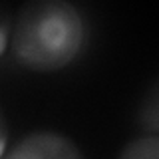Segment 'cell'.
I'll return each mask as SVG.
<instances>
[{
	"label": "cell",
	"mask_w": 159,
	"mask_h": 159,
	"mask_svg": "<svg viewBox=\"0 0 159 159\" xmlns=\"http://www.w3.org/2000/svg\"><path fill=\"white\" fill-rule=\"evenodd\" d=\"M117 159H159V135H139L125 143Z\"/></svg>",
	"instance_id": "cell-4"
},
{
	"label": "cell",
	"mask_w": 159,
	"mask_h": 159,
	"mask_svg": "<svg viewBox=\"0 0 159 159\" xmlns=\"http://www.w3.org/2000/svg\"><path fill=\"white\" fill-rule=\"evenodd\" d=\"M139 129L147 135H159V78L143 92L135 111Z\"/></svg>",
	"instance_id": "cell-3"
},
{
	"label": "cell",
	"mask_w": 159,
	"mask_h": 159,
	"mask_svg": "<svg viewBox=\"0 0 159 159\" xmlns=\"http://www.w3.org/2000/svg\"><path fill=\"white\" fill-rule=\"evenodd\" d=\"M86 36V20L74 4L30 0L14 18L12 56L32 72H58L80 56Z\"/></svg>",
	"instance_id": "cell-1"
},
{
	"label": "cell",
	"mask_w": 159,
	"mask_h": 159,
	"mask_svg": "<svg viewBox=\"0 0 159 159\" xmlns=\"http://www.w3.org/2000/svg\"><path fill=\"white\" fill-rule=\"evenodd\" d=\"M12 16L8 14V10L4 8L2 10V28H0V36H2V44H0V54H6L8 50V42H10V36H12Z\"/></svg>",
	"instance_id": "cell-5"
},
{
	"label": "cell",
	"mask_w": 159,
	"mask_h": 159,
	"mask_svg": "<svg viewBox=\"0 0 159 159\" xmlns=\"http://www.w3.org/2000/svg\"><path fill=\"white\" fill-rule=\"evenodd\" d=\"M2 159H84V153L64 133L38 129L20 137Z\"/></svg>",
	"instance_id": "cell-2"
}]
</instances>
